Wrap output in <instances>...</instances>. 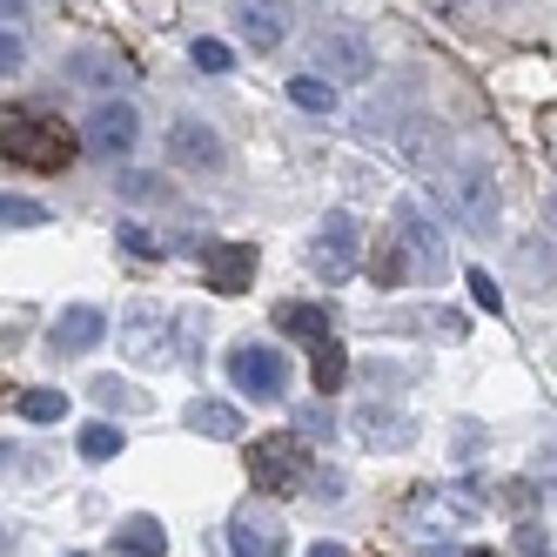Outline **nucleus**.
Returning <instances> with one entry per match:
<instances>
[{"instance_id":"nucleus-3","label":"nucleus","mask_w":557,"mask_h":557,"mask_svg":"<svg viewBox=\"0 0 557 557\" xmlns=\"http://www.w3.org/2000/svg\"><path fill=\"white\" fill-rule=\"evenodd\" d=\"M249 476L269 497H296L309 484V444L302 436H256L249 444Z\"/></svg>"},{"instance_id":"nucleus-24","label":"nucleus","mask_w":557,"mask_h":557,"mask_svg":"<svg viewBox=\"0 0 557 557\" xmlns=\"http://www.w3.org/2000/svg\"><path fill=\"white\" fill-rule=\"evenodd\" d=\"M122 450H128V444H122V430H114V423H88V430H82V457H88V463H114Z\"/></svg>"},{"instance_id":"nucleus-37","label":"nucleus","mask_w":557,"mask_h":557,"mask_svg":"<svg viewBox=\"0 0 557 557\" xmlns=\"http://www.w3.org/2000/svg\"><path fill=\"white\" fill-rule=\"evenodd\" d=\"M457 557H491V550H457Z\"/></svg>"},{"instance_id":"nucleus-1","label":"nucleus","mask_w":557,"mask_h":557,"mask_svg":"<svg viewBox=\"0 0 557 557\" xmlns=\"http://www.w3.org/2000/svg\"><path fill=\"white\" fill-rule=\"evenodd\" d=\"M0 154L54 175L74 162V135H61V122H41V114H0Z\"/></svg>"},{"instance_id":"nucleus-33","label":"nucleus","mask_w":557,"mask_h":557,"mask_svg":"<svg viewBox=\"0 0 557 557\" xmlns=\"http://www.w3.org/2000/svg\"><path fill=\"white\" fill-rule=\"evenodd\" d=\"M21 61H27L21 34H8V27H0V74H21Z\"/></svg>"},{"instance_id":"nucleus-14","label":"nucleus","mask_w":557,"mask_h":557,"mask_svg":"<svg viewBox=\"0 0 557 557\" xmlns=\"http://www.w3.org/2000/svg\"><path fill=\"white\" fill-rule=\"evenodd\" d=\"M349 423H356V436H363V444H376V450H410V444H417V417L389 410V404H363Z\"/></svg>"},{"instance_id":"nucleus-13","label":"nucleus","mask_w":557,"mask_h":557,"mask_svg":"<svg viewBox=\"0 0 557 557\" xmlns=\"http://www.w3.org/2000/svg\"><path fill=\"white\" fill-rule=\"evenodd\" d=\"M256 262H262L256 243H215L209 262H202V269H209V289H215V296H243V289L256 283Z\"/></svg>"},{"instance_id":"nucleus-6","label":"nucleus","mask_w":557,"mask_h":557,"mask_svg":"<svg viewBox=\"0 0 557 557\" xmlns=\"http://www.w3.org/2000/svg\"><path fill=\"white\" fill-rule=\"evenodd\" d=\"M356 249H363V228H356L349 209H330L315 222V243H309V262L323 269V283H349L356 275Z\"/></svg>"},{"instance_id":"nucleus-8","label":"nucleus","mask_w":557,"mask_h":557,"mask_svg":"<svg viewBox=\"0 0 557 557\" xmlns=\"http://www.w3.org/2000/svg\"><path fill=\"white\" fill-rule=\"evenodd\" d=\"M228 21L249 48H283L289 41V0H228Z\"/></svg>"},{"instance_id":"nucleus-9","label":"nucleus","mask_w":557,"mask_h":557,"mask_svg":"<svg viewBox=\"0 0 557 557\" xmlns=\"http://www.w3.org/2000/svg\"><path fill=\"white\" fill-rule=\"evenodd\" d=\"M135 141H141V114L128 101H101L82 122V148H95V154H128Z\"/></svg>"},{"instance_id":"nucleus-27","label":"nucleus","mask_w":557,"mask_h":557,"mask_svg":"<svg viewBox=\"0 0 557 557\" xmlns=\"http://www.w3.org/2000/svg\"><path fill=\"white\" fill-rule=\"evenodd\" d=\"M188 61L202 67V74H228V67H235V48H228V41H195Z\"/></svg>"},{"instance_id":"nucleus-26","label":"nucleus","mask_w":557,"mask_h":557,"mask_svg":"<svg viewBox=\"0 0 557 557\" xmlns=\"http://www.w3.org/2000/svg\"><path fill=\"white\" fill-rule=\"evenodd\" d=\"M0 222H8V228H41L48 209L34 202V195H0Z\"/></svg>"},{"instance_id":"nucleus-4","label":"nucleus","mask_w":557,"mask_h":557,"mask_svg":"<svg viewBox=\"0 0 557 557\" xmlns=\"http://www.w3.org/2000/svg\"><path fill=\"white\" fill-rule=\"evenodd\" d=\"M309 61H315V74H336V82H370L376 74V48L363 27H323Z\"/></svg>"},{"instance_id":"nucleus-38","label":"nucleus","mask_w":557,"mask_h":557,"mask_svg":"<svg viewBox=\"0 0 557 557\" xmlns=\"http://www.w3.org/2000/svg\"><path fill=\"white\" fill-rule=\"evenodd\" d=\"M0 550H8V531H0Z\"/></svg>"},{"instance_id":"nucleus-15","label":"nucleus","mask_w":557,"mask_h":557,"mask_svg":"<svg viewBox=\"0 0 557 557\" xmlns=\"http://www.w3.org/2000/svg\"><path fill=\"white\" fill-rule=\"evenodd\" d=\"M101 336H108V315H101L95 302H74V309H61V323H54V349H61V356H88Z\"/></svg>"},{"instance_id":"nucleus-34","label":"nucleus","mask_w":557,"mask_h":557,"mask_svg":"<svg viewBox=\"0 0 557 557\" xmlns=\"http://www.w3.org/2000/svg\"><path fill=\"white\" fill-rule=\"evenodd\" d=\"M457 457H463V463L484 457V430H476V423H457Z\"/></svg>"},{"instance_id":"nucleus-28","label":"nucleus","mask_w":557,"mask_h":557,"mask_svg":"<svg viewBox=\"0 0 557 557\" xmlns=\"http://www.w3.org/2000/svg\"><path fill=\"white\" fill-rule=\"evenodd\" d=\"M463 283H470V302H476V309H484V315H497V309H504V289L491 283V275H484V269H470V275H463Z\"/></svg>"},{"instance_id":"nucleus-11","label":"nucleus","mask_w":557,"mask_h":557,"mask_svg":"<svg viewBox=\"0 0 557 557\" xmlns=\"http://www.w3.org/2000/svg\"><path fill=\"white\" fill-rule=\"evenodd\" d=\"M283 550H289V537L262 504H243L228 517V557H283Z\"/></svg>"},{"instance_id":"nucleus-2","label":"nucleus","mask_w":557,"mask_h":557,"mask_svg":"<svg viewBox=\"0 0 557 557\" xmlns=\"http://www.w3.org/2000/svg\"><path fill=\"white\" fill-rule=\"evenodd\" d=\"M436 195L450 202V215H457L470 235H491V228H497V182L476 169V162L444 169V175H436Z\"/></svg>"},{"instance_id":"nucleus-16","label":"nucleus","mask_w":557,"mask_h":557,"mask_svg":"<svg viewBox=\"0 0 557 557\" xmlns=\"http://www.w3.org/2000/svg\"><path fill=\"white\" fill-rule=\"evenodd\" d=\"M108 557H169V531L162 517H122L108 537Z\"/></svg>"},{"instance_id":"nucleus-25","label":"nucleus","mask_w":557,"mask_h":557,"mask_svg":"<svg viewBox=\"0 0 557 557\" xmlns=\"http://www.w3.org/2000/svg\"><path fill=\"white\" fill-rule=\"evenodd\" d=\"M289 101L309 108V114H330V108H336V88L315 82V74H296V82H289Z\"/></svg>"},{"instance_id":"nucleus-22","label":"nucleus","mask_w":557,"mask_h":557,"mask_svg":"<svg viewBox=\"0 0 557 557\" xmlns=\"http://www.w3.org/2000/svg\"><path fill=\"white\" fill-rule=\"evenodd\" d=\"M88 396H95L101 410H114V417H135V410L148 404V396H141L135 383H122V376H95V383H88Z\"/></svg>"},{"instance_id":"nucleus-35","label":"nucleus","mask_w":557,"mask_h":557,"mask_svg":"<svg viewBox=\"0 0 557 557\" xmlns=\"http://www.w3.org/2000/svg\"><path fill=\"white\" fill-rule=\"evenodd\" d=\"M537 484H544V491L557 497V457H544V470H537Z\"/></svg>"},{"instance_id":"nucleus-5","label":"nucleus","mask_w":557,"mask_h":557,"mask_svg":"<svg viewBox=\"0 0 557 557\" xmlns=\"http://www.w3.org/2000/svg\"><path fill=\"white\" fill-rule=\"evenodd\" d=\"M228 376L243 396H262V404H289V356L269 343H243L228 356Z\"/></svg>"},{"instance_id":"nucleus-20","label":"nucleus","mask_w":557,"mask_h":557,"mask_svg":"<svg viewBox=\"0 0 557 557\" xmlns=\"http://www.w3.org/2000/svg\"><path fill=\"white\" fill-rule=\"evenodd\" d=\"M370 275L383 289H396L410 275V249H404V235H376V256H370Z\"/></svg>"},{"instance_id":"nucleus-23","label":"nucleus","mask_w":557,"mask_h":557,"mask_svg":"<svg viewBox=\"0 0 557 557\" xmlns=\"http://www.w3.org/2000/svg\"><path fill=\"white\" fill-rule=\"evenodd\" d=\"M14 410H21L27 423H61V417H67V396H61V389H21Z\"/></svg>"},{"instance_id":"nucleus-32","label":"nucleus","mask_w":557,"mask_h":557,"mask_svg":"<svg viewBox=\"0 0 557 557\" xmlns=\"http://www.w3.org/2000/svg\"><path fill=\"white\" fill-rule=\"evenodd\" d=\"M544 550H550L544 524H517V557H544Z\"/></svg>"},{"instance_id":"nucleus-21","label":"nucleus","mask_w":557,"mask_h":557,"mask_svg":"<svg viewBox=\"0 0 557 557\" xmlns=\"http://www.w3.org/2000/svg\"><path fill=\"white\" fill-rule=\"evenodd\" d=\"M188 430L195 436H243V410H228V404H188Z\"/></svg>"},{"instance_id":"nucleus-19","label":"nucleus","mask_w":557,"mask_h":557,"mask_svg":"<svg viewBox=\"0 0 557 557\" xmlns=\"http://www.w3.org/2000/svg\"><path fill=\"white\" fill-rule=\"evenodd\" d=\"M309 376H315V396H336V389L349 383V349H343L336 336H323V343H315V363H309Z\"/></svg>"},{"instance_id":"nucleus-7","label":"nucleus","mask_w":557,"mask_h":557,"mask_svg":"<svg viewBox=\"0 0 557 557\" xmlns=\"http://www.w3.org/2000/svg\"><path fill=\"white\" fill-rule=\"evenodd\" d=\"M476 510H484V491L476 484H457V491H417L410 497V531H463V524H476Z\"/></svg>"},{"instance_id":"nucleus-29","label":"nucleus","mask_w":557,"mask_h":557,"mask_svg":"<svg viewBox=\"0 0 557 557\" xmlns=\"http://www.w3.org/2000/svg\"><path fill=\"white\" fill-rule=\"evenodd\" d=\"M114 235H122V249H128V256H141V262H148V256H162V243H154V235H148L141 222H122Z\"/></svg>"},{"instance_id":"nucleus-31","label":"nucleus","mask_w":557,"mask_h":557,"mask_svg":"<svg viewBox=\"0 0 557 557\" xmlns=\"http://www.w3.org/2000/svg\"><path fill=\"white\" fill-rule=\"evenodd\" d=\"M74 82H122V74H114V61H101V54H82V61H74Z\"/></svg>"},{"instance_id":"nucleus-17","label":"nucleus","mask_w":557,"mask_h":557,"mask_svg":"<svg viewBox=\"0 0 557 557\" xmlns=\"http://www.w3.org/2000/svg\"><path fill=\"white\" fill-rule=\"evenodd\" d=\"M122 349L135 356V363H154V356H162V309H154V302H128V315H122Z\"/></svg>"},{"instance_id":"nucleus-18","label":"nucleus","mask_w":557,"mask_h":557,"mask_svg":"<svg viewBox=\"0 0 557 557\" xmlns=\"http://www.w3.org/2000/svg\"><path fill=\"white\" fill-rule=\"evenodd\" d=\"M275 330L296 343H323L336 330V315H330V302H275Z\"/></svg>"},{"instance_id":"nucleus-36","label":"nucleus","mask_w":557,"mask_h":557,"mask_svg":"<svg viewBox=\"0 0 557 557\" xmlns=\"http://www.w3.org/2000/svg\"><path fill=\"white\" fill-rule=\"evenodd\" d=\"M309 557H349L343 544H309Z\"/></svg>"},{"instance_id":"nucleus-10","label":"nucleus","mask_w":557,"mask_h":557,"mask_svg":"<svg viewBox=\"0 0 557 557\" xmlns=\"http://www.w3.org/2000/svg\"><path fill=\"white\" fill-rule=\"evenodd\" d=\"M396 228H404V249L417 256V269H423L430 283H436V275L450 269V256H444V235H436V222L423 215V202H417V195H404V202H396Z\"/></svg>"},{"instance_id":"nucleus-39","label":"nucleus","mask_w":557,"mask_h":557,"mask_svg":"<svg viewBox=\"0 0 557 557\" xmlns=\"http://www.w3.org/2000/svg\"><path fill=\"white\" fill-rule=\"evenodd\" d=\"M67 557H82V550H67Z\"/></svg>"},{"instance_id":"nucleus-30","label":"nucleus","mask_w":557,"mask_h":557,"mask_svg":"<svg viewBox=\"0 0 557 557\" xmlns=\"http://www.w3.org/2000/svg\"><path fill=\"white\" fill-rule=\"evenodd\" d=\"M296 436L309 444V436H330V404H302L296 410Z\"/></svg>"},{"instance_id":"nucleus-12","label":"nucleus","mask_w":557,"mask_h":557,"mask_svg":"<svg viewBox=\"0 0 557 557\" xmlns=\"http://www.w3.org/2000/svg\"><path fill=\"white\" fill-rule=\"evenodd\" d=\"M169 162L175 169H195V175H215L222 169V135L209 122H175L169 128Z\"/></svg>"}]
</instances>
